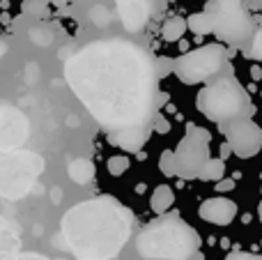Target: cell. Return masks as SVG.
<instances>
[{"label":"cell","mask_w":262,"mask_h":260,"mask_svg":"<svg viewBox=\"0 0 262 260\" xmlns=\"http://www.w3.org/2000/svg\"><path fill=\"white\" fill-rule=\"evenodd\" d=\"M64 78L90 115L122 150L147 138L159 97L154 58L134 41H92L64 62Z\"/></svg>","instance_id":"1"},{"label":"cell","mask_w":262,"mask_h":260,"mask_svg":"<svg viewBox=\"0 0 262 260\" xmlns=\"http://www.w3.org/2000/svg\"><path fill=\"white\" fill-rule=\"evenodd\" d=\"M131 216L113 198H92L62 216V235L78 260H111L124 249Z\"/></svg>","instance_id":"2"},{"label":"cell","mask_w":262,"mask_h":260,"mask_svg":"<svg viewBox=\"0 0 262 260\" xmlns=\"http://www.w3.org/2000/svg\"><path fill=\"white\" fill-rule=\"evenodd\" d=\"M200 249V235L177 216L147 226L136 240V251L145 260H186Z\"/></svg>","instance_id":"3"},{"label":"cell","mask_w":262,"mask_h":260,"mask_svg":"<svg viewBox=\"0 0 262 260\" xmlns=\"http://www.w3.org/2000/svg\"><path fill=\"white\" fill-rule=\"evenodd\" d=\"M198 111L212 122H228L235 118H251L255 106L251 104L249 92L235 78H219L198 92Z\"/></svg>","instance_id":"4"},{"label":"cell","mask_w":262,"mask_h":260,"mask_svg":"<svg viewBox=\"0 0 262 260\" xmlns=\"http://www.w3.org/2000/svg\"><path fill=\"white\" fill-rule=\"evenodd\" d=\"M209 35H216L226 44H242L253 37V21L244 0H209L205 5Z\"/></svg>","instance_id":"5"},{"label":"cell","mask_w":262,"mask_h":260,"mask_svg":"<svg viewBox=\"0 0 262 260\" xmlns=\"http://www.w3.org/2000/svg\"><path fill=\"white\" fill-rule=\"evenodd\" d=\"M41 170H44V159L35 152H7L0 157V196L9 201L23 198L32 189Z\"/></svg>","instance_id":"6"},{"label":"cell","mask_w":262,"mask_h":260,"mask_svg":"<svg viewBox=\"0 0 262 260\" xmlns=\"http://www.w3.org/2000/svg\"><path fill=\"white\" fill-rule=\"evenodd\" d=\"M223 67H226V51L219 44H205L200 49L186 51L172 62V72L184 85L209 81Z\"/></svg>","instance_id":"7"},{"label":"cell","mask_w":262,"mask_h":260,"mask_svg":"<svg viewBox=\"0 0 262 260\" xmlns=\"http://www.w3.org/2000/svg\"><path fill=\"white\" fill-rule=\"evenodd\" d=\"M209 141L212 134L205 127L198 124H186V134L177 147L172 150L175 155V166H177V175L184 180H193L198 178V173L203 170V166L207 164L209 155Z\"/></svg>","instance_id":"8"},{"label":"cell","mask_w":262,"mask_h":260,"mask_svg":"<svg viewBox=\"0 0 262 260\" xmlns=\"http://www.w3.org/2000/svg\"><path fill=\"white\" fill-rule=\"evenodd\" d=\"M228 138V147L239 159H251L262 150V127L253 118H235L221 124Z\"/></svg>","instance_id":"9"},{"label":"cell","mask_w":262,"mask_h":260,"mask_svg":"<svg viewBox=\"0 0 262 260\" xmlns=\"http://www.w3.org/2000/svg\"><path fill=\"white\" fill-rule=\"evenodd\" d=\"M30 136V122L18 109H0V152H16Z\"/></svg>","instance_id":"10"},{"label":"cell","mask_w":262,"mask_h":260,"mask_svg":"<svg viewBox=\"0 0 262 260\" xmlns=\"http://www.w3.org/2000/svg\"><path fill=\"white\" fill-rule=\"evenodd\" d=\"M198 214L212 226H230L237 216V203L226 196H214L200 203Z\"/></svg>","instance_id":"11"},{"label":"cell","mask_w":262,"mask_h":260,"mask_svg":"<svg viewBox=\"0 0 262 260\" xmlns=\"http://www.w3.org/2000/svg\"><path fill=\"white\" fill-rule=\"evenodd\" d=\"M118 5V14L122 26L127 28L129 32H138L145 28L149 16V5L147 0H115Z\"/></svg>","instance_id":"12"},{"label":"cell","mask_w":262,"mask_h":260,"mask_svg":"<svg viewBox=\"0 0 262 260\" xmlns=\"http://www.w3.org/2000/svg\"><path fill=\"white\" fill-rule=\"evenodd\" d=\"M21 247V230L7 221L5 216H0V260H9L18 253Z\"/></svg>","instance_id":"13"},{"label":"cell","mask_w":262,"mask_h":260,"mask_svg":"<svg viewBox=\"0 0 262 260\" xmlns=\"http://www.w3.org/2000/svg\"><path fill=\"white\" fill-rule=\"evenodd\" d=\"M172 203H175V193H172V189L168 187V184H161V187H157L152 191V196H149V207H152L157 214H163V212H168Z\"/></svg>","instance_id":"14"},{"label":"cell","mask_w":262,"mask_h":260,"mask_svg":"<svg viewBox=\"0 0 262 260\" xmlns=\"http://www.w3.org/2000/svg\"><path fill=\"white\" fill-rule=\"evenodd\" d=\"M69 178L76 184H88L92 178H95V164L90 159H74L67 168Z\"/></svg>","instance_id":"15"},{"label":"cell","mask_w":262,"mask_h":260,"mask_svg":"<svg viewBox=\"0 0 262 260\" xmlns=\"http://www.w3.org/2000/svg\"><path fill=\"white\" fill-rule=\"evenodd\" d=\"M223 173H226V161L219 159V157H209L207 164L198 173V178L205 182H219V180H223Z\"/></svg>","instance_id":"16"},{"label":"cell","mask_w":262,"mask_h":260,"mask_svg":"<svg viewBox=\"0 0 262 260\" xmlns=\"http://www.w3.org/2000/svg\"><path fill=\"white\" fill-rule=\"evenodd\" d=\"M186 32V21L182 16H170L161 28V37L166 41H180Z\"/></svg>","instance_id":"17"},{"label":"cell","mask_w":262,"mask_h":260,"mask_svg":"<svg viewBox=\"0 0 262 260\" xmlns=\"http://www.w3.org/2000/svg\"><path fill=\"white\" fill-rule=\"evenodd\" d=\"M186 30H191L193 35H198V37L209 35V23H207V16H205L203 12L191 14V16L186 18Z\"/></svg>","instance_id":"18"},{"label":"cell","mask_w":262,"mask_h":260,"mask_svg":"<svg viewBox=\"0 0 262 260\" xmlns=\"http://www.w3.org/2000/svg\"><path fill=\"white\" fill-rule=\"evenodd\" d=\"M21 9L28 16L44 18V16H49V0H23Z\"/></svg>","instance_id":"19"},{"label":"cell","mask_w":262,"mask_h":260,"mask_svg":"<svg viewBox=\"0 0 262 260\" xmlns=\"http://www.w3.org/2000/svg\"><path fill=\"white\" fill-rule=\"evenodd\" d=\"M159 170H161L166 178H175L177 175V166H175V155L172 150H163L159 157Z\"/></svg>","instance_id":"20"},{"label":"cell","mask_w":262,"mask_h":260,"mask_svg":"<svg viewBox=\"0 0 262 260\" xmlns=\"http://www.w3.org/2000/svg\"><path fill=\"white\" fill-rule=\"evenodd\" d=\"M129 168V159L127 157H111L108 159V173L111 175H122Z\"/></svg>","instance_id":"21"},{"label":"cell","mask_w":262,"mask_h":260,"mask_svg":"<svg viewBox=\"0 0 262 260\" xmlns=\"http://www.w3.org/2000/svg\"><path fill=\"white\" fill-rule=\"evenodd\" d=\"M249 58L262 60V30H258L253 35V41H251V49H249Z\"/></svg>","instance_id":"22"},{"label":"cell","mask_w":262,"mask_h":260,"mask_svg":"<svg viewBox=\"0 0 262 260\" xmlns=\"http://www.w3.org/2000/svg\"><path fill=\"white\" fill-rule=\"evenodd\" d=\"M92 16H95L97 26H101V28H106L111 23V16H108V12H106V7H95L92 9Z\"/></svg>","instance_id":"23"},{"label":"cell","mask_w":262,"mask_h":260,"mask_svg":"<svg viewBox=\"0 0 262 260\" xmlns=\"http://www.w3.org/2000/svg\"><path fill=\"white\" fill-rule=\"evenodd\" d=\"M223 260H262L260 253H249V251H230Z\"/></svg>","instance_id":"24"},{"label":"cell","mask_w":262,"mask_h":260,"mask_svg":"<svg viewBox=\"0 0 262 260\" xmlns=\"http://www.w3.org/2000/svg\"><path fill=\"white\" fill-rule=\"evenodd\" d=\"M9 260H49L46 256H41V253H16L14 258H9Z\"/></svg>","instance_id":"25"},{"label":"cell","mask_w":262,"mask_h":260,"mask_svg":"<svg viewBox=\"0 0 262 260\" xmlns=\"http://www.w3.org/2000/svg\"><path fill=\"white\" fill-rule=\"evenodd\" d=\"M235 189V180H219L216 191H232Z\"/></svg>","instance_id":"26"},{"label":"cell","mask_w":262,"mask_h":260,"mask_svg":"<svg viewBox=\"0 0 262 260\" xmlns=\"http://www.w3.org/2000/svg\"><path fill=\"white\" fill-rule=\"evenodd\" d=\"M5 53H7V44H5V39H0V60H3Z\"/></svg>","instance_id":"27"},{"label":"cell","mask_w":262,"mask_h":260,"mask_svg":"<svg viewBox=\"0 0 262 260\" xmlns=\"http://www.w3.org/2000/svg\"><path fill=\"white\" fill-rule=\"evenodd\" d=\"M251 76H253L255 81H258V78L262 76V74H260V67H253V69H251Z\"/></svg>","instance_id":"28"},{"label":"cell","mask_w":262,"mask_h":260,"mask_svg":"<svg viewBox=\"0 0 262 260\" xmlns=\"http://www.w3.org/2000/svg\"><path fill=\"white\" fill-rule=\"evenodd\" d=\"M258 219L262 221V203H260V207H258Z\"/></svg>","instance_id":"29"},{"label":"cell","mask_w":262,"mask_h":260,"mask_svg":"<svg viewBox=\"0 0 262 260\" xmlns=\"http://www.w3.org/2000/svg\"><path fill=\"white\" fill-rule=\"evenodd\" d=\"M260 95H262V92H260Z\"/></svg>","instance_id":"30"}]
</instances>
